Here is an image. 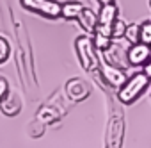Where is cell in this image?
Returning <instances> with one entry per match:
<instances>
[{
    "label": "cell",
    "instance_id": "1",
    "mask_svg": "<svg viewBox=\"0 0 151 148\" xmlns=\"http://www.w3.org/2000/svg\"><path fill=\"white\" fill-rule=\"evenodd\" d=\"M149 81H151V79L146 75L144 71H142V73H135V75L128 77V81H126V82L119 88V91H117V100H119L121 104H124V105L133 104V102L139 100L140 95L146 91Z\"/></svg>",
    "mask_w": 151,
    "mask_h": 148
},
{
    "label": "cell",
    "instance_id": "2",
    "mask_svg": "<svg viewBox=\"0 0 151 148\" xmlns=\"http://www.w3.org/2000/svg\"><path fill=\"white\" fill-rule=\"evenodd\" d=\"M78 61L86 71H96L100 70V57H98V48L94 45V39L89 36H78L75 41Z\"/></svg>",
    "mask_w": 151,
    "mask_h": 148
},
{
    "label": "cell",
    "instance_id": "3",
    "mask_svg": "<svg viewBox=\"0 0 151 148\" xmlns=\"http://www.w3.org/2000/svg\"><path fill=\"white\" fill-rule=\"evenodd\" d=\"M123 137H124V118H123V111L119 107H114L112 114L109 118V125H107L105 148H123Z\"/></svg>",
    "mask_w": 151,
    "mask_h": 148
},
{
    "label": "cell",
    "instance_id": "4",
    "mask_svg": "<svg viewBox=\"0 0 151 148\" xmlns=\"http://www.w3.org/2000/svg\"><path fill=\"white\" fill-rule=\"evenodd\" d=\"M100 75L103 77V81L110 86V88H116L119 89L126 81H128V75L124 73V70L117 64H112L109 62L107 59L100 62Z\"/></svg>",
    "mask_w": 151,
    "mask_h": 148
},
{
    "label": "cell",
    "instance_id": "5",
    "mask_svg": "<svg viewBox=\"0 0 151 148\" xmlns=\"http://www.w3.org/2000/svg\"><path fill=\"white\" fill-rule=\"evenodd\" d=\"M22 6L46 18H59L62 11V4L55 2V0H22Z\"/></svg>",
    "mask_w": 151,
    "mask_h": 148
},
{
    "label": "cell",
    "instance_id": "6",
    "mask_svg": "<svg viewBox=\"0 0 151 148\" xmlns=\"http://www.w3.org/2000/svg\"><path fill=\"white\" fill-rule=\"evenodd\" d=\"M149 59H151V46L142 41L130 45V48L126 50V61L132 66H142Z\"/></svg>",
    "mask_w": 151,
    "mask_h": 148
},
{
    "label": "cell",
    "instance_id": "7",
    "mask_svg": "<svg viewBox=\"0 0 151 148\" xmlns=\"http://www.w3.org/2000/svg\"><path fill=\"white\" fill-rule=\"evenodd\" d=\"M64 91H66V95H68V98H69L71 102H82V100H86V98L89 96V93H91L87 82L82 81V79H71V81H68Z\"/></svg>",
    "mask_w": 151,
    "mask_h": 148
},
{
    "label": "cell",
    "instance_id": "8",
    "mask_svg": "<svg viewBox=\"0 0 151 148\" xmlns=\"http://www.w3.org/2000/svg\"><path fill=\"white\" fill-rule=\"evenodd\" d=\"M22 96L16 93V91H9L2 100H0V109L6 116H16L20 111H22Z\"/></svg>",
    "mask_w": 151,
    "mask_h": 148
},
{
    "label": "cell",
    "instance_id": "9",
    "mask_svg": "<svg viewBox=\"0 0 151 148\" xmlns=\"http://www.w3.org/2000/svg\"><path fill=\"white\" fill-rule=\"evenodd\" d=\"M117 16H119V7L116 6V2L103 4L100 13H98V23H101V25H114Z\"/></svg>",
    "mask_w": 151,
    "mask_h": 148
},
{
    "label": "cell",
    "instance_id": "10",
    "mask_svg": "<svg viewBox=\"0 0 151 148\" xmlns=\"http://www.w3.org/2000/svg\"><path fill=\"white\" fill-rule=\"evenodd\" d=\"M77 20H78V23L82 25V29H84V30H87V32H93V34H94L96 25H98V15H96L93 9L84 7V9H82V13H80V16H78Z\"/></svg>",
    "mask_w": 151,
    "mask_h": 148
},
{
    "label": "cell",
    "instance_id": "11",
    "mask_svg": "<svg viewBox=\"0 0 151 148\" xmlns=\"http://www.w3.org/2000/svg\"><path fill=\"white\" fill-rule=\"evenodd\" d=\"M84 7H86V6L80 4V2H66V4H62L60 16L66 18V20H77V18L80 16V13H82Z\"/></svg>",
    "mask_w": 151,
    "mask_h": 148
},
{
    "label": "cell",
    "instance_id": "12",
    "mask_svg": "<svg viewBox=\"0 0 151 148\" xmlns=\"http://www.w3.org/2000/svg\"><path fill=\"white\" fill-rule=\"evenodd\" d=\"M124 39H126L130 45L139 43V41H140V25H139V23H130V25H126Z\"/></svg>",
    "mask_w": 151,
    "mask_h": 148
},
{
    "label": "cell",
    "instance_id": "13",
    "mask_svg": "<svg viewBox=\"0 0 151 148\" xmlns=\"http://www.w3.org/2000/svg\"><path fill=\"white\" fill-rule=\"evenodd\" d=\"M94 45L98 48V52H107L112 45H114V38H109V36H103V34H98L94 32Z\"/></svg>",
    "mask_w": 151,
    "mask_h": 148
},
{
    "label": "cell",
    "instance_id": "14",
    "mask_svg": "<svg viewBox=\"0 0 151 148\" xmlns=\"http://www.w3.org/2000/svg\"><path fill=\"white\" fill-rule=\"evenodd\" d=\"M124 32H126V23L117 18V20L114 22V25H112V38H114V39L124 38Z\"/></svg>",
    "mask_w": 151,
    "mask_h": 148
},
{
    "label": "cell",
    "instance_id": "15",
    "mask_svg": "<svg viewBox=\"0 0 151 148\" xmlns=\"http://www.w3.org/2000/svg\"><path fill=\"white\" fill-rule=\"evenodd\" d=\"M140 41L151 46V22L140 23Z\"/></svg>",
    "mask_w": 151,
    "mask_h": 148
},
{
    "label": "cell",
    "instance_id": "16",
    "mask_svg": "<svg viewBox=\"0 0 151 148\" xmlns=\"http://www.w3.org/2000/svg\"><path fill=\"white\" fill-rule=\"evenodd\" d=\"M7 59H9V43L6 38L0 36V64L6 62Z\"/></svg>",
    "mask_w": 151,
    "mask_h": 148
},
{
    "label": "cell",
    "instance_id": "17",
    "mask_svg": "<svg viewBox=\"0 0 151 148\" xmlns=\"http://www.w3.org/2000/svg\"><path fill=\"white\" fill-rule=\"evenodd\" d=\"M7 93H9V84H7V81L4 77H0V100H2Z\"/></svg>",
    "mask_w": 151,
    "mask_h": 148
},
{
    "label": "cell",
    "instance_id": "18",
    "mask_svg": "<svg viewBox=\"0 0 151 148\" xmlns=\"http://www.w3.org/2000/svg\"><path fill=\"white\" fill-rule=\"evenodd\" d=\"M144 73H146V75L151 79V59H149V61L144 64Z\"/></svg>",
    "mask_w": 151,
    "mask_h": 148
},
{
    "label": "cell",
    "instance_id": "19",
    "mask_svg": "<svg viewBox=\"0 0 151 148\" xmlns=\"http://www.w3.org/2000/svg\"><path fill=\"white\" fill-rule=\"evenodd\" d=\"M98 2L103 6V4H112V2H116V0H98Z\"/></svg>",
    "mask_w": 151,
    "mask_h": 148
},
{
    "label": "cell",
    "instance_id": "20",
    "mask_svg": "<svg viewBox=\"0 0 151 148\" xmlns=\"http://www.w3.org/2000/svg\"><path fill=\"white\" fill-rule=\"evenodd\" d=\"M149 7H151V0H149Z\"/></svg>",
    "mask_w": 151,
    "mask_h": 148
}]
</instances>
